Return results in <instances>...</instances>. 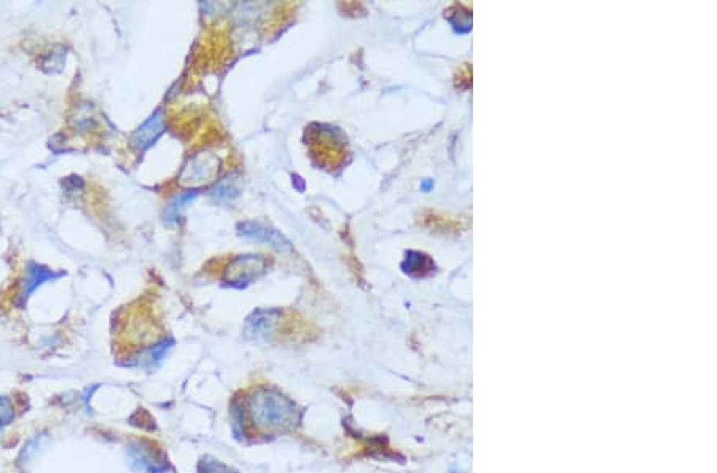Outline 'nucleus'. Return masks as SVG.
Listing matches in <instances>:
<instances>
[{"instance_id": "f257e3e1", "label": "nucleus", "mask_w": 717, "mask_h": 473, "mask_svg": "<svg viewBox=\"0 0 717 473\" xmlns=\"http://www.w3.org/2000/svg\"><path fill=\"white\" fill-rule=\"evenodd\" d=\"M251 413L254 424L263 432H279L291 429L297 420L295 403L286 396L270 389H262L251 398Z\"/></svg>"}, {"instance_id": "f03ea898", "label": "nucleus", "mask_w": 717, "mask_h": 473, "mask_svg": "<svg viewBox=\"0 0 717 473\" xmlns=\"http://www.w3.org/2000/svg\"><path fill=\"white\" fill-rule=\"evenodd\" d=\"M220 161L210 151H201L193 155L183 166L179 180L183 185H203V183L212 182L219 174Z\"/></svg>"}, {"instance_id": "7ed1b4c3", "label": "nucleus", "mask_w": 717, "mask_h": 473, "mask_svg": "<svg viewBox=\"0 0 717 473\" xmlns=\"http://www.w3.org/2000/svg\"><path fill=\"white\" fill-rule=\"evenodd\" d=\"M266 260L262 255H239L230 263L225 281L233 287H244L265 272Z\"/></svg>"}, {"instance_id": "20e7f679", "label": "nucleus", "mask_w": 717, "mask_h": 473, "mask_svg": "<svg viewBox=\"0 0 717 473\" xmlns=\"http://www.w3.org/2000/svg\"><path fill=\"white\" fill-rule=\"evenodd\" d=\"M238 230L239 234L247 239L266 244L279 252H291V243L279 231L266 227V225L258 222H244L239 225Z\"/></svg>"}, {"instance_id": "39448f33", "label": "nucleus", "mask_w": 717, "mask_h": 473, "mask_svg": "<svg viewBox=\"0 0 717 473\" xmlns=\"http://www.w3.org/2000/svg\"><path fill=\"white\" fill-rule=\"evenodd\" d=\"M279 320V311L276 309H257L247 317L244 325V336L251 341H262L273 335Z\"/></svg>"}, {"instance_id": "423d86ee", "label": "nucleus", "mask_w": 717, "mask_h": 473, "mask_svg": "<svg viewBox=\"0 0 717 473\" xmlns=\"http://www.w3.org/2000/svg\"><path fill=\"white\" fill-rule=\"evenodd\" d=\"M128 456L133 467L144 473H165L166 465L154 448H145L142 443L133 445L128 448Z\"/></svg>"}, {"instance_id": "0eeeda50", "label": "nucleus", "mask_w": 717, "mask_h": 473, "mask_svg": "<svg viewBox=\"0 0 717 473\" xmlns=\"http://www.w3.org/2000/svg\"><path fill=\"white\" fill-rule=\"evenodd\" d=\"M163 128H165V124H163V112L160 110V112L152 115V117L136 131L133 138H131V145L139 151L147 150L158 138H160Z\"/></svg>"}, {"instance_id": "6e6552de", "label": "nucleus", "mask_w": 717, "mask_h": 473, "mask_svg": "<svg viewBox=\"0 0 717 473\" xmlns=\"http://www.w3.org/2000/svg\"><path fill=\"white\" fill-rule=\"evenodd\" d=\"M60 276H61V272H55L53 270H50V268L39 265V263H34V261L28 263V266H26L24 287H23V292H21V297H23V299H28L30 297V293H33L37 287L44 286L45 282L56 281Z\"/></svg>"}, {"instance_id": "1a4fd4ad", "label": "nucleus", "mask_w": 717, "mask_h": 473, "mask_svg": "<svg viewBox=\"0 0 717 473\" xmlns=\"http://www.w3.org/2000/svg\"><path fill=\"white\" fill-rule=\"evenodd\" d=\"M241 188H242L241 177L233 174V176L224 178L222 182L215 185V188L212 190V196L217 199H233L241 193Z\"/></svg>"}, {"instance_id": "9d476101", "label": "nucleus", "mask_w": 717, "mask_h": 473, "mask_svg": "<svg viewBox=\"0 0 717 473\" xmlns=\"http://www.w3.org/2000/svg\"><path fill=\"white\" fill-rule=\"evenodd\" d=\"M198 196L197 192H188L183 194H179L177 198H174L170 203V206L166 207V219L167 220H177L179 215H181V210L187 206L188 203H192L194 198Z\"/></svg>"}, {"instance_id": "9b49d317", "label": "nucleus", "mask_w": 717, "mask_h": 473, "mask_svg": "<svg viewBox=\"0 0 717 473\" xmlns=\"http://www.w3.org/2000/svg\"><path fill=\"white\" fill-rule=\"evenodd\" d=\"M15 419L13 402L8 397H0V427L12 424Z\"/></svg>"}, {"instance_id": "f8f14e48", "label": "nucleus", "mask_w": 717, "mask_h": 473, "mask_svg": "<svg viewBox=\"0 0 717 473\" xmlns=\"http://www.w3.org/2000/svg\"><path fill=\"white\" fill-rule=\"evenodd\" d=\"M415 257H407V261H408V270L410 272H413L415 270H430V260L427 259L426 255L419 254V252H411Z\"/></svg>"}, {"instance_id": "ddd939ff", "label": "nucleus", "mask_w": 717, "mask_h": 473, "mask_svg": "<svg viewBox=\"0 0 717 473\" xmlns=\"http://www.w3.org/2000/svg\"><path fill=\"white\" fill-rule=\"evenodd\" d=\"M172 344H174V341H171V340L166 341L165 340V341H161L160 344L154 346V349H152V354H150V360L152 362H161L166 357L167 351L172 348Z\"/></svg>"}, {"instance_id": "4468645a", "label": "nucleus", "mask_w": 717, "mask_h": 473, "mask_svg": "<svg viewBox=\"0 0 717 473\" xmlns=\"http://www.w3.org/2000/svg\"><path fill=\"white\" fill-rule=\"evenodd\" d=\"M204 473H231V472L226 469V467L220 465V464H215V462H214V464H210V465L206 467Z\"/></svg>"}]
</instances>
